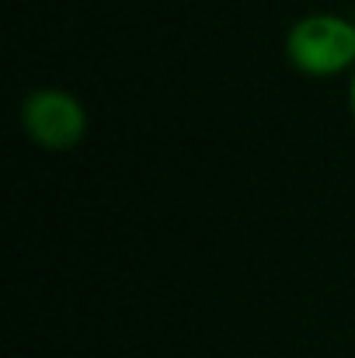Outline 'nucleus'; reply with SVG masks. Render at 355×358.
Segmentation results:
<instances>
[{
  "label": "nucleus",
  "instance_id": "f257e3e1",
  "mask_svg": "<svg viewBox=\"0 0 355 358\" xmlns=\"http://www.w3.org/2000/svg\"><path fill=\"white\" fill-rule=\"evenodd\" d=\"M286 59L296 73L314 80L349 77L355 66V24L331 10L296 17L286 31Z\"/></svg>",
  "mask_w": 355,
  "mask_h": 358
},
{
  "label": "nucleus",
  "instance_id": "f03ea898",
  "mask_svg": "<svg viewBox=\"0 0 355 358\" xmlns=\"http://www.w3.org/2000/svg\"><path fill=\"white\" fill-rule=\"evenodd\" d=\"M21 129L35 146L49 153H67L88 136V108L77 94L63 87H35L21 101Z\"/></svg>",
  "mask_w": 355,
  "mask_h": 358
},
{
  "label": "nucleus",
  "instance_id": "7ed1b4c3",
  "mask_svg": "<svg viewBox=\"0 0 355 358\" xmlns=\"http://www.w3.org/2000/svg\"><path fill=\"white\" fill-rule=\"evenodd\" d=\"M349 112H352V119H355V66H352V73H349Z\"/></svg>",
  "mask_w": 355,
  "mask_h": 358
}]
</instances>
